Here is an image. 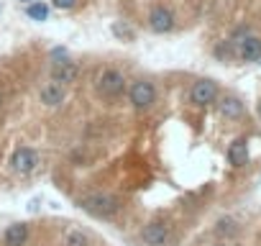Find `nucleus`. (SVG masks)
<instances>
[{
    "label": "nucleus",
    "instance_id": "2eb2a0df",
    "mask_svg": "<svg viewBox=\"0 0 261 246\" xmlns=\"http://www.w3.org/2000/svg\"><path fill=\"white\" fill-rule=\"evenodd\" d=\"M26 16L34 18V21H46V18H49V6L41 3V0H39V3H31V6L26 8Z\"/></svg>",
    "mask_w": 261,
    "mask_h": 246
},
{
    "label": "nucleus",
    "instance_id": "9b49d317",
    "mask_svg": "<svg viewBox=\"0 0 261 246\" xmlns=\"http://www.w3.org/2000/svg\"><path fill=\"white\" fill-rule=\"evenodd\" d=\"M218 110H220V115L223 118H228V120H238L241 115H243V103L236 97V95H225V97H220L218 100Z\"/></svg>",
    "mask_w": 261,
    "mask_h": 246
},
{
    "label": "nucleus",
    "instance_id": "6ab92c4d",
    "mask_svg": "<svg viewBox=\"0 0 261 246\" xmlns=\"http://www.w3.org/2000/svg\"><path fill=\"white\" fill-rule=\"evenodd\" d=\"M215 246H228V243H215Z\"/></svg>",
    "mask_w": 261,
    "mask_h": 246
},
{
    "label": "nucleus",
    "instance_id": "4468645a",
    "mask_svg": "<svg viewBox=\"0 0 261 246\" xmlns=\"http://www.w3.org/2000/svg\"><path fill=\"white\" fill-rule=\"evenodd\" d=\"M64 246H90V236L80 228H72L64 236Z\"/></svg>",
    "mask_w": 261,
    "mask_h": 246
},
{
    "label": "nucleus",
    "instance_id": "1a4fd4ad",
    "mask_svg": "<svg viewBox=\"0 0 261 246\" xmlns=\"http://www.w3.org/2000/svg\"><path fill=\"white\" fill-rule=\"evenodd\" d=\"M39 100L46 105V108H59L64 100H67V90H64V85H59V82H44L41 87H39Z\"/></svg>",
    "mask_w": 261,
    "mask_h": 246
},
{
    "label": "nucleus",
    "instance_id": "20e7f679",
    "mask_svg": "<svg viewBox=\"0 0 261 246\" xmlns=\"http://www.w3.org/2000/svg\"><path fill=\"white\" fill-rule=\"evenodd\" d=\"M39 164H41V157H39V152L36 149H31V146H21V149H16L13 152V157H11V169L16 172V175H34L36 169H39Z\"/></svg>",
    "mask_w": 261,
    "mask_h": 246
},
{
    "label": "nucleus",
    "instance_id": "aec40b11",
    "mask_svg": "<svg viewBox=\"0 0 261 246\" xmlns=\"http://www.w3.org/2000/svg\"><path fill=\"white\" fill-rule=\"evenodd\" d=\"M0 103H3V92H0Z\"/></svg>",
    "mask_w": 261,
    "mask_h": 246
},
{
    "label": "nucleus",
    "instance_id": "412c9836",
    "mask_svg": "<svg viewBox=\"0 0 261 246\" xmlns=\"http://www.w3.org/2000/svg\"><path fill=\"white\" fill-rule=\"evenodd\" d=\"M258 115H261V105H258Z\"/></svg>",
    "mask_w": 261,
    "mask_h": 246
},
{
    "label": "nucleus",
    "instance_id": "dca6fc26",
    "mask_svg": "<svg viewBox=\"0 0 261 246\" xmlns=\"http://www.w3.org/2000/svg\"><path fill=\"white\" fill-rule=\"evenodd\" d=\"M215 233H218V236H223V238H230V236H236V233H238V226H236L230 218H223V220H218Z\"/></svg>",
    "mask_w": 261,
    "mask_h": 246
},
{
    "label": "nucleus",
    "instance_id": "7ed1b4c3",
    "mask_svg": "<svg viewBox=\"0 0 261 246\" xmlns=\"http://www.w3.org/2000/svg\"><path fill=\"white\" fill-rule=\"evenodd\" d=\"M128 100H130V105H134L136 110H149L154 103H156V87H154V82L151 80H136L134 85H130V90H128Z\"/></svg>",
    "mask_w": 261,
    "mask_h": 246
},
{
    "label": "nucleus",
    "instance_id": "0eeeda50",
    "mask_svg": "<svg viewBox=\"0 0 261 246\" xmlns=\"http://www.w3.org/2000/svg\"><path fill=\"white\" fill-rule=\"evenodd\" d=\"M169 233L172 231H169V226L164 220H151V223H146L141 228V241L146 246H164L169 241Z\"/></svg>",
    "mask_w": 261,
    "mask_h": 246
},
{
    "label": "nucleus",
    "instance_id": "a211bd4d",
    "mask_svg": "<svg viewBox=\"0 0 261 246\" xmlns=\"http://www.w3.org/2000/svg\"><path fill=\"white\" fill-rule=\"evenodd\" d=\"M54 6H57L59 11H69V8L77 6V0H54Z\"/></svg>",
    "mask_w": 261,
    "mask_h": 246
},
{
    "label": "nucleus",
    "instance_id": "ddd939ff",
    "mask_svg": "<svg viewBox=\"0 0 261 246\" xmlns=\"http://www.w3.org/2000/svg\"><path fill=\"white\" fill-rule=\"evenodd\" d=\"M225 157H228V164H230V167H243V164L248 162V144H246L243 139H236V141L228 146Z\"/></svg>",
    "mask_w": 261,
    "mask_h": 246
},
{
    "label": "nucleus",
    "instance_id": "423d86ee",
    "mask_svg": "<svg viewBox=\"0 0 261 246\" xmlns=\"http://www.w3.org/2000/svg\"><path fill=\"white\" fill-rule=\"evenodd\" d=\"M190 100H192L195 105H200V108L213 105V103L218 100V85H215L213 80H197V82L192 85V90H190Z\"/></svg>",
    "mask_w": 261,
    "mask_h": 246
},
{
    "label": "nucleus",
    "instance_id": "f8f14e48",
    "mask_svg": "<svg viewBox=\"0 0 261 246\" xmlns=\"http://www.w3.org/2000/svg\"><path fill=\"white\" fill-rule=\"evenodd\" d=\"M29 241V223H13L3 233V246H26Z\"/></svg>",
    "mask_w": 261,
    "mask_h": 246
},
{
    "label": "nucleus",
    "instance_id": "39448f33",
    "mask_svg": "<svg viewBox=\"0 0 261 246\" xmlns=\"http://www.w3.org/2000/svg\"><path fill=\"white\" fill-rule=\"evenodd\" d=\"M174 23H177V18H174L172 8H167V6H154L151 8V13H149V29L154 34H169L174 29Z\"/></svg>",
    "mask_w": 261,
    "mask_h": 246
},
{
    "label": "nucleus",
    "instance_id": "f3484780",
    "mask_svg": "<svg viewBox=\"0 0 261 246\" xmlns=\"http://www.w3.org/2000/svg\"><path fill=\"white\" fill-rule=\"evenodd\" d=\"M113 34H115V36H125V39H134L130 29H125V26H120V23H115V26H113Z\"/></svg>",
    "mask_w": 261,
    "mask_h": 246
},
{
    "label": "nucleus",
    "instance_id": "9d476101",
    "mask_svg": "<svg viewBox=\"0 0 261 246\" xmlns=\"http://www.w3.org/2000/svg\"><path fill=\"white\" fill-rule=\"evenodd\" d=\"M238 44V57L243 59V62H258L261 59V39L258 36H253V34H248V36H243L241 41H236Z\"/></svg>",
    "mask_w": 261,
    "mask_h": 246
},
{
    "label": "nucleus",
    "instance_id": "6e6552de",
    "mask_svg": "<svg viewBox=\"0 0 261 246\" xmlns=\"http://www.w3.org/2000/svg\"><path fill=\"white\" fill-rule=\"evenodd\" d=\"M77 75H80V69H77V64L69 62V59H59V62H54L51 69H49L51 82H59V85H72V82L77 80Z\"/></svg>",
    "mask_w": 261,
    "mask_h": 246
},
{
    "label": "nucleus",
    "instance_id": "f03ea898",
    "mask_svg": "<svg viewBox=\"0 0 261 246\" xmlns=\"http://www.w3.org/2000/svg\"><path fill=\"white\" fill-rule=\"evenodd\" d=\"M125 85H128V80H125V75L120 69L105 67L95 77V95L100 100H115V97H120L125 92Z\"/></svg>",
    "mask_w": 261,
    "mask_h": 246
},
{
    "label": "nucleus",
    "instance_id": "4be33fe9",
    "mask_svg": "<svg viewBox=\"0 0 261 246\" xmlns=\"http://www.w3.org/2000/svg\"><path fill=\"white\" fill-rule=\"evenodd\" d=\"M23 3H31V0H23Z\"/></svg>",
    "mask_w": 261,
    "mask_h": 246
},
{
    "label": "nucleus",
    "instance_id": "f257e3e1",
    "mask_svg": "<svg viewBox=\"0 0 261 246\" xmlns=\"http://www.w3.org/2000/svg\"><path fill=\"white\" fill-rule=\"evenodd\" d=\"M77 208H82L85 213H90L92 218H102V220H110L120 213V200L110 192H102V190H90V192H82L77 195Z\"/></svg>",
    "mask_w": 261,
    "mask_h": 246
}]
</instances>
